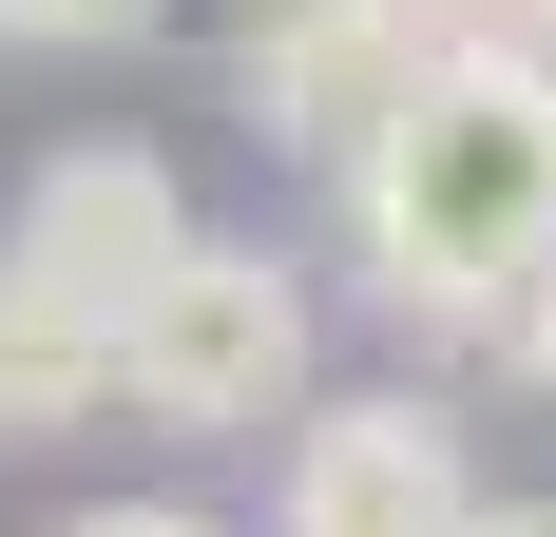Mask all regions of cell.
<instances>
[{
  "instance_id": "obj_5",
  "label": "cell",
  "mask_w": 556,
  "mask_h": 537,
  "mask_svg": "<svg viewBox=\"0 0 556 537\" xmlns=\"http://www.w3.org/2000/svg\"><path fill=\"white\" fill-rule=\"evenodd\" d=\"M422 77H442V39L384 20V0H250V20H230V115H250L269 154H307V173H345Z\"/></svg>"
},
{
  "instance_id": "obj_9",
  "label": "cell",
  "mask_w": 556,
  "mask_h": 537,
  "mask_svg": "<svg viewBox=\"0 0 556 537\" xmlns=\"http://www.w3.org/2000/svg\"><path fill=\"white\" fill-rule=\"evenodd\" d=\"M384 20H422L442 58H480V39H500V0H384Z\"/></svg>"
},
{
  "instance_id": "obj_4",
  "label": "cell",
  "mask_w": 556,
  "mask_h": 537,
  "mask_svg": "<svg viewBox=\"0 0 556 537\" xmlns=\"http://www.w3.org/2000/svg\"><path fill=\"white\" fill-rule=\"evenodd\" d=\"M480 499L500 480H480L442 384H327L269 461V537H460Z\"/></svg>"
},
{
  "instance_id": "obj_12",
  "label": "cell",
  "mask_w": 556,
  "mask_h": 537,
  "mask_svg": "<svg viewBox=\"0 0 556 537\" xmlns=\"http://www.w3.org/2000/svg\"><path fill=\"white\" fill-rule=\"evenodd\" d=\"M500 39H518V58H556V0H500Z\"/></svg>"
},
{
  "instance_id": "obj_11",
  "label": "cell",
  "mask_w": 556,
  "mask_h": 537,
  "mask_svg": "<svg viewBox=\"0 0 556 537\" xmlns=\"http://www.w3.org/2000/svg\"><path fill=\"white\" fill-rule=\"evenodd\" d=\"M460 537H556V499H480V519H460Z\"/></svg>"
},
{
  "instance_id": "obj_10",
  "label": "cell",
  "mask_w": 556,
  "mask_h": 537,
  "mask_svg": "<svg viewBox=\"0 0 556 537\" xmlns=\"http://www.w3.org/2000/svg\"><path fill=\"white\" fill-rule=\"evenodd\" d=\"M500 365H518V384H538V403H556V288H538V308L500 326Z\"/></svg>"
},
{
  "instance_id": "obj_8",
  "label": "cell",
  "mask_w": 556,
  "mask_h": 537,
  "mask_svg": "<svg viewBox=\"0 0 556 537\" xmlns=\"http://www.w3.org/2000/svg\"><path fill=\"white\" fill-rule=\"evenodd\" d=\"M58 537H230V519H212V499H77Z\"/></svg>"
},
{
  "instance_id": "obj_1",
  "label": "cell",
  "mask_w": 556,
  "mask_h": 537,
  "mask_svg": "<svg viewBox=\"0 0 556 537\" xmlns=\"http://www.w3.org/2000/svg\"><path fill=\"white\" fill-rule=\"evenodd\" d=\"M327 250L365 326H403L422 365H500V326L556 288V58L480 39L327 173Z\"/></svg>"
},
{
  "instance_id": "obj_7",
  "label": "cell",
  "mask_w": 556,
  "mask_h": 537,
  "mask_svg": "<svg viewBox=\"0 0 556 537\" xmlns=\"http://www.w3.org/2000/svg\"><path fill=\"white\" fill-rule=\"evenodd\" d=\"M173 0H0V58H115V39H154Z\"/></svg>"
},
{
  "instance_id": "obj_2",
  "label": "cell",
  "mask_w": 556,
  "mask_h": 537,
  "mask_svg": "<svg viewBox=\"0 0 556 537\" xmlns=\"http://www.w3.org/2000/svg\"><path fill=\"white\" fill-rule=\"evenodd\" d=\"M327 288H307V250H269V230H192V268H173L154 308H135V346H115V403L154 441H269L327 403Z\"/></svg>"
},
{
  "instance_id": "obj_3",
  "label": "cell",
  "mask_w": 556,
  "mask_h": 537,
  "mask_svg": "<svg viewBox=\"0 0 556 537\" xmlns=\"http://www.w3.org/2000/svg\"><path fill=\"white\" fill-rule=\"evenodd\" d=\"M173 268H192V192H173L154 135H58L0 212V308L20 326H77V346H135Z\"/></svg>"
},
{
  "instance_id": "obj_6",
  "label": "cell",
  "mask_w": 556,
  "mask_h": 537,
  "mask_svg": "<svg viewBox=\"0 0 556 537\" xmlns=\"http://www.w3.org/2000/svg\"><path fill=\"white\" fill-rule=\"evenodd\" d=\"M115 403V346H77V326H20L0 308V441H77Z\"/></svg>"
}]
</instances>
